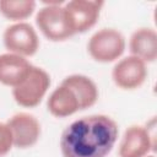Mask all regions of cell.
Returning <instances> with one entry per match:
<instances>
[{
    "instance_id": "6da1fadb",
    "label": "cell",
    "mask_w": 157,
    "mask_h": 157,
    "mask_svg": "<svg viewBox=\"0 0 157 157\" xmlns=\"http://www.w3.org/2000/svg\"><path fill=\"white\" fill-rule=\"evenodd\" d=\"M119 129L108 115L94 114L72 121L61 134L64 157H105L113 150Z\"/></svg>"
},
{
    "instance_id": "ba28073f",
    "label": "cell",
    "mask_w": 157,
    "mask_h": 157,
    "mask_svg": "<svg viewBox=\"0 0 157 157\" xmlns=\"http://www.w3.org/2000/svg\"><path fill=\"white\" fill-rule=\"evenodd\" d=\"M7 125L12 134L13 146L17 148H29L37 144L40 136V124L29 113H17L12 115Z\"/></svg>"
},
{
    "instance_id": "7a4b0ae2",
    "label": "cell",
    "mask_w": 157,
    "mask_h": 157,
    "mask_svg": "<svg viewBox=\"0 0 157 157\" xmlns=\"http://www.w3.org/2000/svg\"><path fill=\"white\" fill-rule=\"evenodd\" d=\"M36 23L44 37L53 42H61L75 34L61 2H48L39 9Z\"/></svg>"
},
{
    "instance_id": "9c48e42d",
    "label": "cell",
    "mask_w": 157,
    "mask_h": 157,
    "mask_svg": "<svg viewBox=\"0 0 157 157\" xmlns=\"http://www.w3.org/2000/svg\"><path fill=\"white\" fill-rule=\"evenodd\" d=\"M155 146V136L148 128L140 125L129 126L119 145V157H145Z\"/></svg>"
},
{
    "instance_id": "5b68a950",
    "label": "cell",
    "mask_w": 157,
    "mask_h": 157,
    "mask_svg": "<svg viewBox=\"0 0 157 157\" xmlns=\"http://www.w3.org/2000/svg\"><path fill=\"white\" fill-rule=\"evenodd\" d=\"M4 45L9 53L23 58L32 56L39 48V38L36 29L27 22H17L9 26L2 36Z\"/></svg>"
},
{
    "instance_id": "5bb4252c",
    "label": "cell",
    "mask_w": 157,
    "mask_h": 157,
    "mask_svg": "<svg viewBox=\"0 0 157 157\" xmlns=\"http://www.w3.org/2000/svg\"><path fill=\"white\" fill-rule=\"evenodd\" d=\"M36 10V1L33 0H0V13L11 21L28 18Z\"/></svg>"
},
{
    "instance_id": "3957f363",
    "label": "cell",
    "mask_w": 157,
    "mask_h": 157,
    "mask_svg": "<svg viewBox=\"0 0 157 157\" xmlns=\"http://www.w3.org/2000/svg\"><path fill=\"white\" fill-rule=\"evenodd\" d=\"M49 86V74L42 67L32 65L25 80L12 88V96L18 105L25 108H33L42 102Z\"/></svg>"
},
{
    "instance_id": "277c9868",
    "label": "cell",
    "mask_w": 157,
    "mask_h": 157,
    "mask_svg": "<svg viewBox=\"0 0 157 157\" xmlns=\"http://www.w3.org/2000/svg\"><path fill=\"white\" fill-rule=\"evenodd\" d=\"M125 47V38L118 29L102 28L90 38L87 50L93 60L112 63L123 55Z\"/></svg>"
},
{
    "instance_id": "8992f818",
    "label": "cell",
    "mask_w": 157,
    "mask_h": 157,
    "mask_svg": "<svg viewBox=\"0 0 157 157\" xmlns=\"http://www.w3.org/2000/svg\"><path fill=\"white\" fill-rule=\"evenodd\" d=\"M112 78L121 90L139 88L147 78L146 63L132 55L125 56L114 65Z\"/></svg>"
},
{
    "instance_id": "7c38bea8",
    "label": "cell",
    "mask_w": 157,
    "mask_h": 157,
    "mask_svg": "<svg viewBox=\"0 0 157 157\" xmlns=\"http://www.w3.org/2000/svg\"><path fill=\"white\" fill-rule=\"evenodd\" d=\"M61 85L69 87L74 92L80 109H87L92 107L98 99V88L96 83L85 75H70L63 80Z\"/></svg>"
},
{
    "instance_id": "52a82bcc",
    "label": "cell",
    "mask_w": 157,
    "mask_h": 157,
    "mask_svg": "<svg viewBox=\"0 0 157 157\" xmlns=\"http://www.w3.org/2000/svg\"><path fill=\"white\" fill-rule=\"evenodd\" d=\"M102 1L93 0H72L64 5V9L70 20L74 33H83L91 29L98 21Z\"/></svg>"
},
{
    "instance_id": "4fadbf2b",
    "label": "cell",
    "mask_w": 157,
    "mask_h": 157,
    "mask_svg": "<svg viewBox=\"0 0 157 157\" xmlns=\"http://www.w3.org/2000/svg\"><path fill=\"white\" fill-rule=\"evenodd\" d=\"M47 107L49 113L56 118H66L80 110L74 92L64 85H60L50 93L47 101Z\"/></svg>"
},
{
    "instance_id": "2e32d148",
    "label": "cell",
    "mask_w": 157,
    "mask_h": 157,
    "mask_svg": "<svg viewBox=\"0 0 157 157\" xmlns=\"http://www.w3.org/2000/svg\"><path fill=\"white\" fill-rule=\"evenodd\" d=\"M145 157H155L153 155H147V156H145Z\"/></svg>"
},
{
    "instance_id": "9a60e30c",
    "label": "cell",
    "mask_w": 157,
    "mask_h": 157,
    "mask_svg": "<svg viewBox=\"0 0 157 157\" xmlns=\"http://www.w3.org/2000/svg\"><path fill=\"white\" fill-rule=\"evenodd\" d=\"M13 146L12 134L7 125V123L0 121V157H4L10 152Z\"/></svg>"
},
{
    "instance_id": "8fae6325",
    "label": "cell",
    "mask_w": 157,
    "mask_h": 157,
    "mask_svg": "<svg viewBox=\"0 0 157 157\" xmlns=\"http://www.w3.org/2000/svg\"><path fill=\"white\" fill-rule=\"evenodd\" d=\"M129 49L132 56L144 63H153L157 59V33L152 28L142 27L136 29L129 40Z\"/></svg>"
},
{
    "instance_id": "30bf717a",
    "label": "cell",
    "mask_w": 157,
    "mask_h": 157,
    "mask_svg": "<svg viewBox=\"0 0 157 157\" xmlns=\"http://www.w3.org/2000/svg\"><path fill=\"white\" fill-rule=\"evenodd\" d=\"M32 64L23 56L5 53L0 55V83L16 87L28 75Z\"/></svg>"
}]
</instances>
